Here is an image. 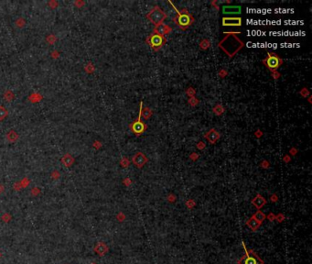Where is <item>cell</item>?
Returning <instances> with one entry per match:
<instances>
[{"mask_svg":"<svg viewBox=\"0 0 312 264\" xmlns=\"http://www.w3.org/2000/svg\"><path fill=\"white\" fill-rule=\"evenodd\" d=\"M251 203L256 209L260 210L266 204V200L264 198L263 196H261L260 193H258V195H256V196L251 201Z\"/></svg>","mask_w":312,"mask_h":264,"instance_id":"obj_12","label":"cell"},{"mask_svg":"<svg viewBox=\"0 0 312 264\" xmlns=\"http://www.w3.org/2000/svg\"><path fill=\"white\" fill-rule=\"evenodd\" d=\"M148 162V157H146L144 153L142 152H136L133 158H132V162L135 166H136L137 168H142L144 165L146 164V162Z\"/></svg>","mask_w":312,"mask_h":264,"instance_id":"obj_8","label":"cell"},{"mask_svg":"<svg viewBox=\"0 0 312 264\" xmlns=\"http://www.w3.org/2000/svg\"><path fill=\"white\" fill-rule=\"evenodd\" d=\"M246 225L250 227V229H251L252 231H257L258 228L261 226L262 223L258 222L254 217H252L251 218H249V219L246 221Z\"/></svg>","mask_w":312,"mask_h":264,"instance_id":"obj_14","label":"cell"},{"mask_svg":"<svg viewBox=\"0 0 312 264\" xmlns=\"http://www.w3.org/2000/svg\"><path fill=\"white\" fill-rule=\"evenodd\" d=\"M223 25L225 27H240L242 25V19L236 17H223Z\"/></svg>","mask_w":312,"mask_h":264,"instance_id":"obj_9","label":"cell"},{"mask_svg":"<svg viewBox=\"0 0 312 264\" xmlns=\"http://www.w3.org/2000/svg\"><path fill=\"white\" fill-rule=\"evenodd\" d=\"M243 246L244 247L245 255L240 260H238V264H264V260L256 255L254 250H248L245 248L244 243H243Z\"/></svg>","mask_w":312,"mask_h":264,"instance_id":"obj_6","label":"cell"},{"mask_svg":"<svg viewBox=\"0 0 312 264\" xmlns=\"http://www.w3.org/2000/svg\"><path fill=\"white\" fill-rule=\"evenodd\" d=\"M4 96H5V99L7 101H12L14 99V94L10 90L6 91L5 94H4Z\"/></svg>","mask_w":312,"mask_h":264,"instance_id":"obj_22","label":"cell"},{"mask_svg":"<svg viewBox=\"0 0 312 264\" xmlns=\"http://www.w3.org/2000/svg\"><path fill=\"white\" fill-rule=\"evenodd\" d=\"M285 218H286V217H285V215H283V214H278V215H277L276 216V219H274V220H277L278 223H281V222H283L284 220H285Z\"/></svg>","mask_w":312,"mask_h":264,"instance_id":"obj_30","label":"cell"},{"mask_svg":"<svg viewBox=\"0 0 312 264\" xmlns=\"http://www.w3.org/2000/svg\"><path fill=\"white\" fill-rule=\"evenodd\" d=\"M223 12L224 14H239L241 12V8L233 6V7H224Z\"/></svg>","mask_w":312,"mask_h":264,"instance_id":"obj_15","label":"cell"},{"mask_svg":"<svg viewBox=\"0 0 312 264\" xmlns=\"http://www.w3.org/2000/svg\"><path fill=\"white\" fill-rule=\"evenodd\" d=\"M170 3L173 6V4L171 2H170ZM173 8L177 12L176 17H173V21L181 30H186L190 26H191L193 24V22L195 20L193 16L186 8H183L179 11L174 6H173Z\"/></svg>","mask_w":312,"mask_h":264,"instance_id":"obj_2","label":"cell"},{"mask_svg":"<svg viewBox=\"0 0 312 264\" xmlns=\"http://www.w3.org/2000/svg\"><path fill=\"white\" fill-rule=\"evenodd\" d=\"M196 147H197V149H198V150H204V149H205L206 145H205V143L202 141V140H200V141H199V142L197 143Z\"/></svg>","mask_w":312,"mask_h":264,"instance_id":"obj_28","label":"cell"},{"mask_svg":"<svg viewBox=\"0 0 312 264\" xmlns=\"http://www.w3.org/2000/svg\"><path fill=\"white\" fill-rule=\"evenodd\" d=\"M62 162L66 165V166H70L72 163H73V162H74V160H73V158L69 154V153H67V154H65L64 155V157L62 158Z\"/></svg>","mask_w":312,"mask_h":264,"instance_id":"obj_18","label":"cell"},{"mask_svg":"<svg viewBox=\"0 0 312 264\" xmlns=\"http://www.w3.org/2000/svg\"><path fill=\"white\" fill-rule=\"evenodd\" d=\"M186 95L190 98V97H193V96H195V95H196V90L194 89V88H192V87H189L188 88V89L186 90Z\"/></svg>","mask_w":312,"mask_h":264,"instance_id":"obj_24","label":"cell"},{"mask_svg":"<svg viewBox=\"0 0 312 264\" xmlns=\"http://www.w3.org/2000/svg\"><path fill=\"white\" fill-rule=\"evenodd\" d=\"M254 136L256 137V138H261L262 136H263V132L260 130V129H258V130H256L255 132H254Z\"/></svg>","mask_w":312,"mask_h":264,"instance_id":"obj_40","label":"cell"},{"mask_svg":"<svg viewBox=\"0 0 312 264\" xmlns=\"http://www.w3.org/2000/svg\"><path fill=\"white\" fill-rule=\"evenodd\" d=\"M298 150L295 147H292V148L289 150V153H290L292 156H295L296 154H298Z\"/></svg>","mask_w":312,"mask_h":264,"instance_id":"obj_35","label":"cell"},{"mask_svg":"<svg viewBox=\"0 0 312 264\" xmlns=\"http://www.w3.org/2000/svg\"><path fill=\"white\" fill-rule=\"evenodd\" d=\"M210 46H211V41L209 40L204 39L200 42V48L201 50H207Z\"/></svg>","mask_w":312,"mask_h":264,"instance_id":"obj_21","label":"cell"},{"mask_svg":"<svg viewBox=\"0 0 312 264\" xmlns=\"http://www.w3.org/2000/svg\"><path fill=\"white\" fill-rule=\"evenodd\" d=\"M129 129L132 130V132L136 135V136H140L142 135L146 129H148V125L146 124V123L142 122L141 121V116H140V113L138 115V117L136 120H135L133 123H131V124L129 125Z\"/></svg>","mask_w":312,"mask_h":264,"instance_id":"obj_7","label":"cell"},{"mask_svg":"<svg viewBox=\"0 0 312 264\" xmlns=\"http://www.w3.org/2000/svg\"><path fill=\"white\" fill-rule=\"evenodd\" d=\"M228 74V72L226 71V70H224V69H223V70H220V72H219V76L220 77H221V78H224L226 75Z\"/></svg>","mask_w":312,"mask_h":264,"instance_id":"obj_31","label":"cell"},{"mask_svg":"<svg viewBox=\"0 0 312 264\" xmlns=\"http://www.w3.org/2000/svg\"><path fill=\"white\" fill-rule=\"evenodd\" d=\"M241 32H225L226 36L219 42L218 46L230 57H233L238 51L244 47V43L236 36Z\"/></svg>","mask_w":312,"mask_h":264,"instance_id":"obj_1","label":"cell"},{"mask_svg":"<svg viewBox=\"0 0 312 264\" xmlns=\"http://www.w3.org/2000/svg\"><path fill=\"white\" fill-rule=\"evenodd\" d=\"M168 201L170 202V203H174L175 201H176V196H174V195H170L169 196H168Z\"/></svg>","mask_w":312,"mask_h":264,"instance_id":"obj_37","label":"cell"},{"mask_svg":"<svg viewBox=\"0 0 312 264\" xmlns=\"http://www.w3.org/2000/svg\"><path fill=\"white\" fill-rule=\"evenodd\" d=\"M199 157H200V156H199V154H197V153H194V152H193V153H191V154L190 155V159L192 162H196V161L199 159Z\"/></svg>","mask_w":312,"mask_h":264,"instance_id":"obj_32","label":"cell"},{"mask_svg":"<svg viewBox=\"0 0 312 264\" xmlns=\"http://www.w3.org/2000/svg\"><path fill=\"white\" fill-rule=\"evenodd\" d=\"M299 94L303 96V97H307V96H309V91L307 89V88H302V89L300 90V92H299Z\"/></svg>","mask_w":312,"mask_h":264,"instance_id":"obj_29","label":"cell"},{"mask_svg":"<svg viewBox=\"0 0 312 264\" xmlns=\"http://www.w3.org/2000/svg\"><path fill=\"white\" fill-rule=\"evenodd\" d=\"M267 219L271 222L274 221V219H276V215H274V213H270L268 216H267Z\"/></svg>","mask_w":312,"mask_h":264,"instance_id":"obj_36","label":"cell"},{"mask_svg":"<svg viewBox=\"0 0 312 264\" xmlns=\"http://www.w3.org/2000/svg\"><path fill=\"white\" fill-rule=\"evenodd\" d=\"M186 205H187V207H188L189 209H191V208H193V207L196 205V203H195V201H194V200H192V199H189V200L186 202Z\"/></svg>","mask_w":312,"mask_h":264,"instance_id":"obj_26","label":"cell"},{"mask_svg":"<svg viewBox=\"0 0 312 264\" xmlns=\"http://www.w3.org/2000/svg\"><path fill=\"white\" fill-rule=\"evenodd\" d=\"M253 217H254L256 220H257L258 222H260V223H263L264 220H265L266 217V215H265V213H263L261 210H257V211H256V212L253 215Z\"/></svg>","mask_w":312,"mask_h":264,"instance_id":"obj_17","label":"cell"},{"mask_svg":"<svg viewBox=\"0 0 312 264\" xmlns=\"http://www.w3.org/2000/svg\"><path fill=\"white\" fill-rule=\"evenodd\" d=\"M260 166L264 169H268V167L270 166V163L267 162V161H263L260 164Z\"/></svg>","mask_w":312,"mask_h":264,"instance_id":"obj_33","label":"cell"},{"mask_svg":"<svg viewBox=\"0 0 312 264\" xmlns=\"http://www.w3.org/2000/svg\"><path fill=\"white\" fill-rule=\"evenodd\" d=\"M171 30H172V29H171L169 25L165 24V23L163 22V23H161V24H159V25H158V26H155V28H154V29H153V33L158 34V35H162V36H165V35L170 34V33L171 32Z\"/></svg>","mask_w":312,"mask_h":264,"instance_id":"obj_11","label":"cell"},{"mask_svg":"<svg viewBox=\"0 0 312 264\" xmlns=\"http://www.w3.org/2000/svg\"><path fill=\"white\" fill-rule=\"evenodd\" d=\"M139 113H140L141 118H144L145 120L149 119V117H151V116L153 115V111H152L149 108L146 107V108H143V102L140 103V110H139Z\"/></svg>","mask_w":312,"mask_h":264,"instance_id":"obj_13","label":"cell"},{"mask_svg":"<svg viewBox=\"0 0 312 264\" xmlns=\"http://www.w3.org/2000/svg\"><path fill=\"white\" fill-rule=\"evenodd\" d=\"M6 138H7V139L8 140L9 142H16V140L18 139V138H20V136H18V134L15 130L11 129V130H9L7 133Z\"/></svg>","mask_w":312,"mask_h":264,"instance_id":"obj_16","label":"cell"},{"mask_svg":"<svg viewBox=\"0 0 312 264\" xmlns=\"http://www.w3.org/2000/svg\"><path fill=\"white\" fill-rule=\"evenodd\" d=\"M146 17L155 26H158L167 19V15L158 6L153 8V9L146 15Z\"/></svg>","mask_w":312,"mask_h":264,"instance_id":"obj_4","label":"cell"},{"mask_svg":"<svg viewBox=\"0 0 312 264\" xmlns=\"http://www.w3.org/2000/svg\"><path fill=\"white\" fill-rule=\"evenodd\" d=\"M204 138L208 140L210 144L213 145L220 139V138H221V134H220L215 129H212L204 134Z\"/></svg>","mask_w":312,"mask_h":264,"instance_id":"obj_10","label":"cell"},{"mask_svg":"<svg viewBox=\"0 0 312 264\" xmlns=\"http://www.w3.org/2000/svg\"><path fill=\"white\" fill-rule=\"evenodd\" d=\"M188 103L191 105V107H196V105H199L200 100H199L198 98H196L195 96H193V97H190V98L188 100Z\"/></svg>","mask_w":312,"mask_h":264,"instance_id":"obj_23","label":"cell"},{"mask_svg":"<svg viewBox=\"0 0 312 264\" xmlns=\"http://www.w3.org/2000/svg\"><path fill=\"white\" fill-rule=\"evenodd\" d=\"M291 161V158H290V155H288V154H286L284 157H283V162H285L286 163H287V162H289Z\"/></svg>","mask_w":312,"mask_h":264,"instance_id":"obj_38","label":"cell"},{"mask_svg":"<svg viewBox=\"0 0 312 264\" xmlns=\"http://www.w3.org/2000/svg\"><path fill=\"white\" fill-rule=\"evenodd\" d=\"M271 76L273 77V79L278 80L281 77V74L278 71H273V72H271Z\"/></svg>","mask_w":312,"mask_h":264,"instance_id":"obj_27","label":"cell"},{"mask_svg":"<svg viewBox=\"0 0 312 264\" xmlns=\"http://www.w3.org/2000/svg\"><path fill=\"white\" fill-rule=\"evenodd\" d=\"M8 116V109L4 107V105H0V121H3Z\"/></svg>","mask_w":312,"mask_h":264,"instance_id":"obj_20","label":"cell"},{"mask_svg":"<svg viewBox=\"0 0 312 264\" xmlns=\"http://www.w3.org/2000/svg\"><path fill=\"white\" fill-rule=\"evenodd\" d=\"M262 62L270 72H273V71H277L283 64V59H281L276 52L267 51V57L264 59Z\"/></svg>","mask_w":312,"mask_h":264,"instance_id":"obj_3","label":"cell"},{"mask_svg":"<svg viewBox=\"0 0 312 264\" xmlns=\"http://www.w3.org/2000/svg\"><path fill=\"white\" fill-rule=\"evenodd\" d=\"M129 164H130V162H129V160L127 159V158L124 157L123 159L121 160V165L123 167H128V166H129Z\"/></svg>","mask_w":312,"mask_h":264,"instance_id":"obj_25","label":"cell"},{"mask_svg":"<svg viewBox=\"0 0 312 264\" xmlns=\"http://www.w3.org/2000/svg\"><path fill=\"white\" fill-rule=\"evenodd\" d=\"M124 185H125V186H129V185H131L132 181H131L129 178H125V179L124 180Z\"/></svg>","mask_w":312,"mask_h":264,"instance_id":"obj_39","label":"cell"},{"mask_svg":"<svg viewBox=\"0 0 312 264\" xmlns=\"http://www.w3.org/2000/svg\"><path fill=\"white\" fill-rule=\"evenodd\" d=\"M117 218L119 219V221H123L124 219V215L122 213H119V215L117 216Z\"/></svg>","mask_w":312,"mask_h":264,"instance_id":"obj_41","label":"cell"},{"mask_svg":"<svg viewBox=\"0 0 312 264\" xmlns=\"http://www.w3.org/2000/svg\"><path fill=\"white\" fill-rule=\"evenodd\" d=\"M270 200H271V202H273V203H276V202L278 201V196L276 195V193H274V195H272V196H270Z\"/></svg>","mask_w":312,"mask_h":264,"instance_id":"obj_34","label":"cell"},{"mask_svg":"<svg viewBox=\"0 0 312 264\" xmlns=\"http://www.w3.org/2000/svg\"><path fill=\"white\" fill-rule=\"evenodd\" d=\"M146 42L150 46V48L154 51H158L165 44H166L167 39L165 36H162V35L152 33L146 39Z\"/></svg>","mask_w":312,"mask_h":264,"instance_id":"obj_5","label":"cell"},{"mask_svg":"<svg viewBox=\"0 0 312 264\" xmlns=\"http://www.w3.org/2000/svg\"><path fill=\"white\" fill-rule=\"evenodd\" d=\"M308 102L311 104V96H309V98H308Z\"/></svg>","mask_w":312,"mask_h":264,"instance_id":"obj_42","label":"cell"},{"mask_svg":"<svg viewBox=\"0 0 312 264\" xmlns=\"http://www.w3.org/2000/svg\"><path fill=\"white\" fill-rule=\"evenodd\" d=\"M224 107H223V105H221V104H218V105H215V107L212 108V112L215 114V115H217V116H221V115H223L224 114Z\"/></svg>","mask_w":312,"mask_h":264,"instance_id":"obj_19","label":"cell"}]
</instances>
